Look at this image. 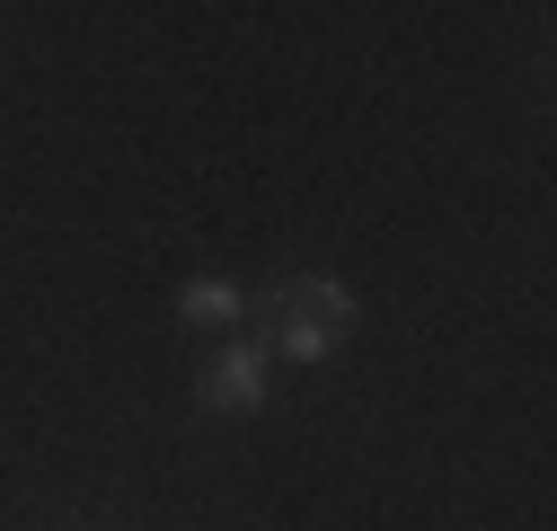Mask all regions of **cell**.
Returning <instances> with one entry per match:
<instances>
[{"instance_id": "obj_2", "label": "cell", "mask_w": 557, "mask_h": 531, "mask_svg": "<svg viewBox=\"0 0 557 531\" xmlns=\"http://www.w3.org/2000/svg\"><path fill=\"white\" fill-rule=\"evenodd\" d=\"M195 398H203V408H257V398H265V355H257V346L213 355L203 381H195Z\"/></svg>"}, {"instance_id": "obj_1", "label": "cell", "mask_w": 557, "mask_h": 531, "mask_svg": "<svg viewBox=\"0 0 557 531\" xmlns=\"http://www.w3.org/2000/svg\"><path fill=\"white\" fill-rule=\"evenodd\" d=\"M355 328V293H345L336 275H310V284H284V328H274V346H284L293 363H319L336 355V337Z\"/></svg>"}, {"instance_id": "obj_3", "label": "cell", "mask_w": 557, "mask_h": 531, "mask_svg": "<svg viewBox=\"0 0 557 531\" xmlns=\"http://www.w3.org/2000/svg\"><path fill=\"white\" fill-rule=\"evenodd\" d=\"M177 319H186V328H231V319H239V284L195 275V284L177 293Z\"/></svg>"}]
</instances>
